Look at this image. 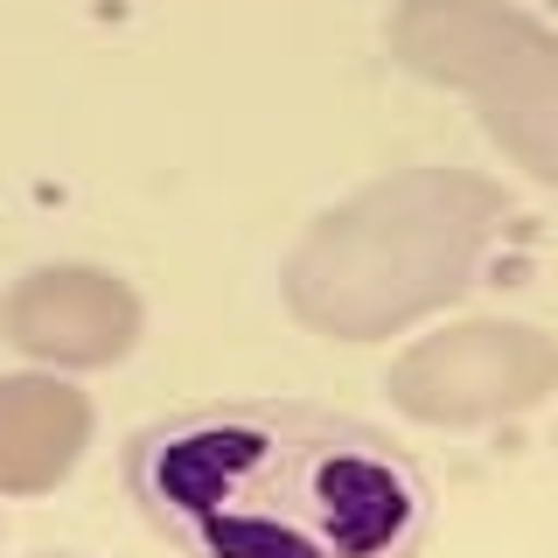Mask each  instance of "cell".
Listing matches in <instances>:
<instances>
[{"mask_svg":"<svg viewBox=\"0 0 558 558\" xmlns=\"http://www.w3.org/2000/svg\"><path fill=\"white\" fill-rule=\"evenodd\" d=\"M384 49L418 84H440L475 105L531 182L558 189V28L517 0H398Z\"/></svg>","mask_w":558,"mask_h":558,"instance_id":"3957f363","label":"cell"},{"mask_svg":"<svg viewBox=\"0 0 558 558\" xmlns=\"http://www.w3.org/2000/svg\"><path fill=\"white\" fill-rule=\"evenodd\" d=\"M384 391H391V412L433 433L523 418L558 391V342L537 322H502V314L447 322L384 371Z\"/></svg>","mask_w":558,"mask_h":558,"instance_id":"277c9868","label":"cell"},{"mask_svg":"<svg viewBox=\"0 0 558 558\" xmlns=\"http://www.w3.org/2000/svg\"><path fill=\"white\" fill-rule=\"evenodd\" d=\"M551 447H558V426H551Z\"/></svg>","mask_w":558,"mask_h":558,"instance_id":"ba28073f","label":"cell"},{"mask_svg":"<svg viewBox=\"0 0 558 558\" xmlns=\"http://www.w3.org/2000/svg\"><path fill=\"white\" fill-rule=\"evenodd\" d=\"M35 558H70V551H35Z\"/></svg>","mask_w":558,"mask_h":558,"instance_id":"52a82bcc","label":"cell"},{"mask_svg":"<svg viewBox=\"0 0 558 558\" xmlns=\"http://www.w3.org/2000/svg\"><path fill=\"white\" fill-rule=\"evenodd\" d=\"M551 8H558V0H551Z\"/></svg>","mask_w":558,"mask_h":558,"instance_id":"9c48e42d","label":"cell"},{"mask_svg":"<svg viewBox=\"0 0 558 558\" xmlns=\"http://www.w3.org/2000/svg\"><path fill=\"white\" fill-rule=\"evenodd\" d=\"M147 517L196 558H405L426 482L384 433L307 405H209L133 440Z\"/></svg>","mask_w":558,"mask_h":558,"instance_id":"6da1fadb","label":"cell"},{"mask_svg":"<svg viewBox=\"0 0 558 558\" xmlns=\"http://www.w3.org/2000/svg\"><path fill=\"white\" fill-rule=\"evenodd\" d=\"M98 412L63 371L0 377V496H49L92 453Z\"/></svg>","mask_w":558,"mask_h":558,"instance_id":"8992f818","label":"cell"},{"mask_svg":"<svg viewBox=\"0 0 558 558\" xmlns=\"http://www.w3.org/2000/svg\"><path fill=\"white\" fill-rule=\"evenodd\" d=\"M147 336V307L105 266H28L0 293V342H14L43 371H112Z\"/></svg>","mask_w":558,"mask_h":558,"instance_id":"5b68a950","label":"cell"},{"mask_svg":"<svg viewBox=\"0 0 558 558\" xmlns=\"http://www.w3.org/2000/svg\"><path fill=\"white\" fill-rule=\"evenodd\" d=\"M510 223V189L453 161H418L349 189L279 258V301L328 342H384L475 287Z\"/></svg>","mask_w":558,"mask_h":558,"instance_id":"7a4b0ae2","label":"cell"}]
</instances>
